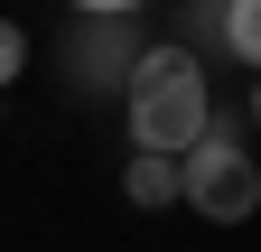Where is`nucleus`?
<instances>
[{"instance_id": "nucleus-3", "label": "nucleus", "mask_w": 261, "mask_h": 252, "mask_svg": "<svg viewBox=\"0 0 261 252\" xmlns=\"http://www.w3.org/2000/svg\"><path fill=\"white\" fill-rule=\"evenodd\" d=\"M121 187H130V206H187V178H177V159H168V149H130Z\"/></svg>"}, {"instance_id": "nucleus-2", "label": "nucleus", "mask_w": 261, "mask_h": 252, "mask_svg": "<svg viewBox=\"0 0 261 252\" xmlns=\"http://www.w3.org/2000/svg\"><path fill=\"white\" fill-rule=\"evenodd\" d=\"M177 178H187V206L205 215V224H243V215L261 206V168H252V149L224 131V121L177 159Z\"/></svg>"}, {"instance_id": "nucleus-1", "label": "nucleus", "mask_w": 261, "mask_h": 252, "mask_svg": "<svg viewBox=\"0 0 261 252\" xmlns=\"http://www.w3.org/2000/svg\"><path fill=\"white\" fill-rule=\"evenodd\" d=\"M121 103H130V149L187 159V149L215 131V93H205V66H196L187 47H149L140 66H130Z\"/></svg>"}, {"instance_id": "nucleus-8", "label": "nucleus", "mask_w": 261, "mask_h": 252, "mask_svg": "<svg viewBox=\"0 0 261 252\" xmlns=\"http://www.w3.org/2000/svg\"><path fill=\"white\" fill-rule=\"evenodd\" d=\"M252 121H261V84H252Z\"/></svg>"}, {"instance_id": "nucleus-7", "label": "nucleus", "mask_w": 261, "mask_h": 252, "mask_svg": "<svg viewBox=\"0 0 261 252\" xmlns=\"http://www.w3.org/2000/svg\"><path fill=\"white\" fill-rule=\"evenodd\" d=\"M84 19H121V10H140V0H75Z\"/></svg>"}, {"instance_id": "nucleus-6", "label": "nucleus", "mask_w": 261, "mask_h": 252, "mask_svg": "<svg viewBox=\"0 0 261 252\" xmlns=\"http://www.w3.org/2000/svg\"><path fill=\"white\" fill-rule=\"evenodd\" d=\"M19 75H28V28L0 19V84H19Z\"/></svg>"}, {"instance_id": "nucleus-4", "label": "nucleus", "mask_w": 261, "mask_h": 252, "mask_svg": "<svg viewBox=\"0 0 261 252\" xmlns=\"http://www.w3.org/2000/svg\"><path fill=\"white\" fill-rule=\"evenodd\" d=\"M75 66H84V84H130V66H140V56H121V19H84V56H75Z\"/></svg>"}, {"instance_id": "nucleus-5", "label": "nucleus", "mask_w": 261, "mask_h": 252, "mask_svg": "<svg viewBox=\"0 0 261 252\" xmlns=\"http://www.w3.org/2000/svg\"><path fill=\"white\" fill-rule=\"evenodd\" d=\"M224 47L243 66H261V0H224Z\"/></svg>"}]
</instances>
